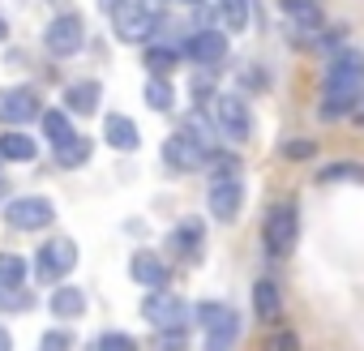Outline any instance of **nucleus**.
I'll use <instances>...</instances> for the list:
<instances>
[{"label":"nucleus","mask_w":364,"mask_h":351,"mask_svg":"<svg viewBox=\"0 0 364 351\" xmlns=\"http://www.w3.org/2000/svg\"><path fill=\"white\" fill-rule=\"evenodd\" d=\"M103 137H107V146H112V150H124V154H133V150L141 146L137 124H133L124 112H112V116L103 120Z\"/></svg>","instance_id":"2eb2a0df"},{"label":"nucleus","mask_w":364,"mask_h":351,"mask_svg":"<svg viewBox=\"0 0 364 351\" xmlns=\"http://www.w3.org/2000/svg\"><path fill=\"white\" fill-rule=\"evenodd\" d=\"M171 249H176L180 257H198V253H202V223H198V219L176 223V232H171Z\"/></svg>","instance_id":"aec40b11"},{"label":"nucleus","mask_w":364,"mask_h":351,"mask_svg":"<svg viewBox=\"0 0 364 351\" xmlns=\"http://www.w3.org/2000/svg\"><path fill=\"white\" fill-rule=\"evenodd\" d=\"M99 94H103L99 82H73L65 90V107L77 112V116H90V112H99Z\"/></svg>","instance_id":"a211bd4d"},{"label":"nucleus","mask_w":364,"mask_h":351,"mask_svg":"<svg viewBox=\"0 0 364 351\" xmlns=\"http://www.w3.org/2000/svg\"><path fill=\"white\" fill-rule=\"evenodd\" d=\"M141 317H146L150 325H159V330H167V325H185V321H189V304H185V300H176V296H167V291L159 287V291L146 296Z\"/></svg>","instance_id":"f8f14e48"},{"label":"nucleus","mask_w":364,"mask_h":351,"mask_svg":"<svg viewBox=\"0 0 364 351\" xmlns=\"http://www.w3.org/2000/svg\"><path fill=\"white\" fill-rule=\"evenodd\" d=\"M364 99V56L360 52H334L326 65V86H321V120H338Z\"/></svg>","instance_id":"f257e3e1"},{"label":"nucleus","mask_w":364,"mask_h":351,"mask_svg":"<svg viewBox=\"0 0 364 351\" xmlns=\"http://www.w3.org/2000/svg\"><path fill=\"white\" fill-rule=\"evenodd\" d=\"M253 313H257V321H279L283 317V291H279L274 279L253 283Z\"/></svg>","instance_id":"dca6fc26"},{"label":"nucleus","mask_w":364,"mask_h":351,"mask_svg":"<svg viewBox=\"0 0 364 351\" xmlns=\"http://www.w3.org/2000/svg\"><path fill=\"white\" fill-rule=\"evenodd\" d=\"M283 14L291 18V31H321V9H317V0H283Z\"/></svg>","instance_id":"f3484780"},{"label":"nucleus","mask_w":364,"mask_h":351,"mask_svg":"<svg viewBox=\"0 0 364 351\" xmlns=\"http://www.w3.org/2000/svg\"><path fill=\"white\" fill-rule=\"evenodd\" d=\"M26 261L18 257V253H0V287H9V291H22V283H26Z\"/></svg>","instance_id":"b1692460"},{"label":"nucleus","mask_w":364,"mask_h":351,"mask_svg":"<svg viewBox=\"0 0 364 351\" xmlns=\"http://www.w3.org/2000/svg\"><path fill=\"white\" fill-rule=\"evenodd\" d=\"M39 351H73V338L65 330H48L43 342H39Z\"/></svg>","instance_id":"7c9ffc66"},{"label":"nucleus","mask_w":364,"mask_h":351,"mask_svg":"<svg viewBox=\"0 0 364 351\" xmlns=\"http://www.w3.org/2000/svg\"><path fill=\"white\" fill-rule=\"evenodd\" d=\"M48 308H52V317L73 321V317H82V313H86V291H77V287H56Z\"/></svg>","instance_id":"6ab92c4d"},{"label":"nucleus","mask_w":364,"mask_h":351,"mask_svg":"<svg viewBox=\"0 0 364 351\" xmlns=\"http://www.w3.org/2000/svg\"><path fill=\"white\" fill-rule=\"evenodd\" d=\"M180 347H185V325H167L159 334V351H180Z\"/></svg>","instance_id":"2f4dec72"},{"label":"nucleus","mask_w":364,"mask_h":351,"mask_svg":"<svg viewBox=\"0 0 364 351\" xmlns=\"http://www.w3.org/2000/svg\"><path fill=\"white\" fill-rule=\"evenodd\" d=\"M129 274H133V283H141V287H150V291L167 287V266H163V257L150 253V249H137V253L129 257Z\"/></svg>","instance_id":"4468645a"},{"label":"nucleus","mask_w":364,"mask_h":351,"mask_svg":"<svg viewBox=\"0 0 364 351\" xmlns=\"http://www.w3.org/2000/svg\"><path fill=\"white\" fill-rule=\"evenodd\" d=\"M39 120H43V133H48L52 150H60L65 141H73V137H77V133H73V124H69V116H65V112H56V107H52V112H43Z\"/></svg>","instance_id":"5701e85b"},{"label":"nucleus","mask_w":364,"mask_h":351,"mask_svg":"<svg viewBox=\"0 0 364 351\" xmlns=\"http://www.w3.org/2000/svg\"><path fill=\"white\" fill-rule=\"evenodd\" d=\"M86 158H90V141L86 137H73V141H65L56 150V163L60 167H86Z\"/></svg>","instance_id":"bb28decb"},{"label":"nucleus","mask_w":364,"mask_h":351,"mask_svg":"<svg viewBox=\"0 0 364 351\" xmlns=\"http://www.w3.org/2000/svg\"><path fill=\"white\" fill-rule=\"evenodd\" d=\"M9 39V26H5V18H0V43H5Z\"/></svg>","instance_id":"f704fd0d"},{"label":"nucleus","mask_w":364,"mask_h":351,"mask_svg":"<svg viewBox=\"0 0 364 351\" xmlns=\"http://www.w3.org/2000/svg\"><path fill=\"white\" fill-rule=\"evenodd\" d=\"M198 321L206 330V351H232L236 338H240V317L232 304H219V300H202L198 304Z\"/></svg>","instance_id":"f03ea898"},{"label":"nucleus","mask_w":364,"mask_h":351,"mask_svg":"<svg viewBox=\"0 0 364 351\" xmlns=\"http://www.w3.org/2000/svg\"><path fill=\"white\" fill-rule=\"evenodd\" d=\"M43 43H48L52 56H77L82 43H86V26H82V18H77V14H60V18H52V26L43 31Z\"/></svg>","instance_id":"1a4fd4ad"},{"label":"nucleus","mask_w":364,"mask_h":351,"mask_svg":"<svg viewBox=\"0 0 364 351\" xmlns=\"http://www.w3.org/2000/svg\"><path fill=\"white\" fill-rule=\"evenodd\" d=\"M219 18L228 31H245L249 26V0H219Z\"/></svg>","instance_id":"a878e982"},{"label":"nucleus","mask_w":364,"mask_h":351,"mask_svg":"<svg viewBox=\"0 0 364 351\" xmlns=\"http://www.w3.org/2000/svg\"><path fill=\"white\" fill-rule=\"evenodd\" d=\"M52 219H56V206L48 198H39V193L14 198L5 206V223L18 227V232H43V227H52Z\"/></svg>","instance_id":"20e7f679"},{"label":"nucleus","mask_w":364,"mask_h":351,"mask_svg":"<svg viewBox=\"0 0 364 351\" xmlns=\"http://www.w3.org/2000/svg\"><path fill=\"white\" fill-rule=\"evenodd\" d=\"M245 210V185L240 176H219V180H210V215L219 223H236Z\"/></svg>","instance_id":"9d476101"},{"label":"nucleus","mask_w":364,"mask_h":351,"mask_svg":"<svg viewBox=\"0 0 364 351\" xmlns=\"http://www.w3.org/2000/svg\"><path fill=\"white\" fill-rule=\"evenodd\" d=\"M266 351H300V334L296 330H279V334H270Z\"/></svg>","instance_id":"c85d7f7f"},{"label":"nucleus","mask_w":364,"mask_h":351,"mask_svg":"<svg viewBox=\"0 0 364 351\" xmlns=\"http://www.w3.org/2000/svg\"><path fill=\"white\" fill-rule=\"evenodd\" d=\"M210 146L206 141H198V137H189L185 129L180 133H171L167 141H163V163L171 167V171H198V167H206L210 163Z\"/></svg>","instance_id":"39448f33"},{"label":"nucleus","mask_w":364,"mask_h":351,"mask_svg":"<svg viewBox=\"0 0 364 351\" xmlns=\"http://www.w3.org/2000/svg\"><path fill=\"white\" fill-rule=\"evenodd\" d=\"M9 347H14V342H9V330L0 325V351H9Z\"/></svg>","instance_id":"72a5a7b5"},{"label":"nucleus","mask_w":364,"mask_h":351,"mask_svg":"<svg viewBox=\"0 0 364 351\" xmlns=\"http://www.w3.org/2000/svg\"><path fill=\"white\" fill-rule=\"evenodd\" d=\"M283 154H287V158H313V141H287Z\"/></svg>","instance_id":"473e14b6"},{"label":"nucleus","mask_w":364,"mask_h":351,"mask_svg":"<svg viewBox=\"0 0 364 351\" xmlns=\"http://www.w3.org/2000/svg\"><path fill=\"white\" fill-rule=\"evenodd\" d=\"M296 227H300V219H296V206H291V202H279V206H270V210H266V223H262L266 249H270L274 257L291 253V244H296Z\"/></svg>","instance_id":"0eeeda50"},{"label":"nucleus","mask_w":364,"mask_h":351,"mask_svg":"<svg viewBox=\"0 0 364 351\" xmlns=\"http://www.w3.org/2000/svg\"><path fill=\"white\" fill-rule=\"evenodd\" d=\"M95 351H137V342H133L129 334H103V338L95 342Z\"/></svg>","instance_id":"c756f323"},{"label":"nucleus","mask_w":364,"mask_h":351,"mask_svg":"<svg viewBox=\"0 0 364 351\" xmlns=\"http://www.w3.org/2000/svg\"><path fill=\"white\" fill-rule=\"evenodd\" d=\"M0 198H5V180H0Z\"/></svg>","instance_id":"e433bc0d"},{"label":"nucleus","mask_w":364,"mask_h":351,"mask_svg":"<svg viewBox=\"0 0 364 351\" xmlns=\"http://www.w3.org/2000/svg\"><path fill=\"white\" fill-rule=\"evenodd\" d=\"M146 69H150V77H167V73L176 69V52H167V48H150V52H146Z\"/></svg>","instance_id":"cd10ccee"},{"label":"nucleus","mask_w":364,"mask_h":351,"mask_svg":"<svg viewBox=\"0 0 364 351\" xmlns=\"http://www.w3.org/2000/svg\"><path fill=\"white\" fill-rule=\"evenodd\" d=\"M154 9L150 5H137V0H124V5L112 14V26H116V39L120 43H146L154 35Z\"/></svg>","instance_id":"6e6552de"},{"label":"nucleus","mask_w":364,"mask_h":351,"mask_svg":"<svg viewBox=\"0 0 364 351\" xmlns=\"http://www.w3.org/2000/svg\"><path fill=\"white\" fill-rule=\"evenodd\" d=\"M35 150H39V146H35L26 133H18V129L0 137V158H9V163H31V158H35Z\"/></svg>","instance_id":"4be33fe9"},{"label":"nucleus","mask_w":364,"mask_h":351,"mask_svg":"<svg viewBox=\"0 0 364 351\" xmlns=\"http://www.w3.org/2000/svg\"><path fill=\"white\" fill-rule=\"evenodd\" d=\"M180 5H202V0H180Z\"/></svg>","instance_id":"c9c22d12"},{"label":"nucleus","mask_w":364,"mask_h":351,"mask_svg":"<svg viewBox=\"0 0 364 351\" xmlns=\"http://www.w3.org/2000/svg\"><path fill=\"white\" fill-rule=\"evenodd\" d=\"M215 129L228 137V141H249L253 133V112L240 94H219L215 99Z\"/></svg>","instance_id":"423d86ee"},{"label":"nucleus","mask_w":364,"mask_h":351,"mask_svg":"<svg viewBox=\"0 0 364 351\" xmlns=\"http://www.w3.org/2000/svg\"><path fill=\"white\" fill-rule=\"evenodd\" d=\"M77 270V244L69 236H52L39 253H35V274L43 283H60Z\"/></svg>","instance_id":"7ed1b4c3"},{"label":"nucleus","mask_w":364,"mask_h":351,"mask_svg":"<svg viewBox=\"0 0 364 351\" xmlns=\"http://www.w3.org/2000/svg\"><path fill=\"white\" fill-rule=\"evenodd\" d=\"M338 180H347V185H364V163L343 158V163H330V167L317 171V185H338Z\"/></svg>","instance_id":"412c9836"},{"label":"nucleus","mask_w":364,"mask_h":351,"mask_svg":"<svg viewBox=\"0 0 364 351\" xmlns=\"http://www.w3.org/2000/svg\"><path fill=\"white\" fill-rule=\"evenodd\" d=\"M185 56H189L193 65L215 69V65L228 60V35H223V31H198V35L185 43Z\"/></svg>","instance_id":"ddd939ff"},{"label":"nucleus","mask_w":364,"mask_h":351,"mask_svg":"<svg viewBox=\"0 0 364 351\" xmlns=\"http://www.w3.org/2000/svg\"><path fill=\"white\" fill-rule=\"evenodd\" d=\"M141 94H146V107H150V112H171V103H176L171 82H167V77H150Z\"/></svg>","instance_id":"393cba45"},{"label":"nucleus","mask_w":364,"mask_h":351,"mask_svg":"<svg viewBox=\"0 0 364 351\" xmlns=\"http://www.w3.org/2000/svg\"><path fill=\"white\" fill-rule=\"evenodd\" d=\"M43 116L39 112V94L31 86H9V90H0V124H9V129H22L26 120Z\"/></svg>","instance_id":"9b49d317"}]
</instances>
